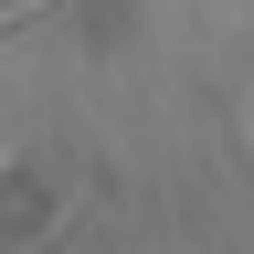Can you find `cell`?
<instances>
[{
    "label": "cell",
    "instance_id": "1",
    "mask_svg": "<svg viewBox=\"0 0 254 254\" xmlns=\"http://www.w3.org/2000/svg\"><path fill=\"white\" fill-rule=\"evenodd\" d=\"M0 11H11V0H0Z\"/></svg>",
    "mask_w": 254,
    "mask_h": 254
}]
</instances>
